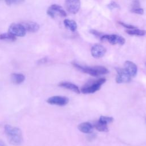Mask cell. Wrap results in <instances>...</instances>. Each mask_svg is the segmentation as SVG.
<instances>
[{"label": "cell", "mask_w": 146, "mask_h": 146, "mask_svg": "<svg viewBox=\"0 0 146 146\" xmlns=\"http://www.w3.org/2000/svg\"><path fill=\"white\" fill-rule=\"evenodd\" d=\"M5 133L10 144L14 145H20L23 140L21 129L16 127L6 124L5 126Z\"/></svg>", "instance_id": "cell-1"}, {"label": "cell", "mask_w": 146, "mask_h": 146, "mask_svg": "<svg viewBox=\"0 0 146 146\" xmlns=\"http://www.w3.org/2000/svg\"><path fill=\"white\" fill-rule=\"evenodd\" d=\"M72 64L75 67H76L77 69L79 70L82 72L89 74L93 76H99L102 75L106 74L109 72L107 68L101 66L88 67L86 66H82L75 62H72Z\"/></svg>", "instance_id": "cell-2"}, {"label": "cell", "mask_w": 146, "mask_h": 146, "mask_svg": "<svg viewBox=\"0 0 146 146\" xmlns=\"http://www.w3.org/2000/svg\"><path fill=\"white\" fill-rule=\"evenodd\" d=\"M106 79L100 78L95 80H91L84 84L81 88L80 92L83 94H92L99 90L103 85L106 82Z\"/></svg>", "instance_id": "cell-3"}, {"label": "cell", "mask_w": 146, "mask_h": 146, "mask_svg": "<svg viewBox=\"0 0 146 146\" xmlns=\"http://www.w3.org/2000/svg\"><path fill=\"white\" fill-rule=\"evenodd\" d=\"M102 41H107L111 44H119L123 45L125 42V39L121 36L111 34V35H103L100 37Z\"/></svg>", "instance_id": "cell-4"}, {"label": "cell", "mask_w": 146, "mask_h": 146, "mask_svg": "<svg viewBox=\"0 0 146 146\" xmlns=\"http://www.w3.org/2000/svg\"><path fill=\"white\" fill-rule=\"evenodd\" d=\"M8 33L15 36L22 37L26 35V30L22 23H13L9 26Z\"/></svg>", "instance_id": "cell-5"}, {"label": "cell", "mask_w": 146, "mask_h": 146, "mask_svg": "<svg viewBox=\"0 0 146 146\" xmlns=\"http://www.w3.org/2000/svg\"><path fill=\"white\" fill-rule=\"evenodd\" d=\"M56 13L63 17H66L67 16L66 12L64 10L62 7L56 4H53L51 5L47 10V15L52 18L55 17V15Z\"/></svg>", "instance_id": "cell-6"}, {"label": "cell", "mask_w": 146, "mask_h": 146, "mask_svg": "<svg viewBox=\"0 0 146 146\" xmlns=\"http://www.w3.org/2000/svg\"><path fill=\"white\" fill-rule=\"evenodd\" d=\"M116 70L117 74L116 78V82L117 83H128L131 81L132 78L124 68H116Z\"/></svg>", "instance_id": "cell-7"}, {"label": "cell", "mask_w": 146, "mask_h": 146, "mask_svg": "<svg viewBox=\"0 0 146 146\" xmlns=\"http://www.w3.org/2000/svg\"><path fill=\"white\" fill-rule=\"evenodd\" d=\"M64 5L69 13L75 14L80 8V0H65Z\"/></svg>", "instance_id": "cell-8"}, {"label": "cell", "mask_w": 146, "mask_h": 146, "mask_svg": "<svg viewBox=\"0 0 146 146\" xmlns=\"http://www.w3.org/2000/svg\"><path fill=\"white\" fill-rule=\"evenodd\" d=\"M69 102V99L63 96H53L50 97L47 100V102L52 105H56L59 106H63L66 105Z\"/></svg>", "instance_id": "cell-9"}, {"label": "cell", "mask_w": 146, "mask_h": 146, "mask_svg": "<svg viewBox=\"0 0 146 146\" xmlns=\"http://www.w3.org/2000/svg\"><path fill=\"white\" fill-rule=\"evenodd\" d=\"M106 52V48L100 44H94L91 49L92 56L95 58H100L103 57Z\"/></svg>", "instance_id": "cell-10"}, {"label": "cell", "mask_w": 146, "mask_h": 146, "mask_svg": "<svg viewBox=\"0 0 146 146\" xmlns=\"http://www.w3.org/2000/svg\"><path fill=\"white\" fill-rule=\"evenodd\" d=\"M124 69L129 74L131 78L135 77L137 74V67L136 64L131 61H125L124 63Z\"/></svg>", "instance_id": "cell-11"}, {"label": "cell", "mask_w": 146, "mask_h": 146, "mask_svg": "<svg viewBox=\"0 0 146 146\" xmlns=\"http://www.w3.org/2000/svg\"><path fill=\"white\" fill-rule=\"evenodd\" d=\"M59 86L61 87L68 89L69 90H71L76 94H80V90L79 88V87L75 85L74 83L68 82H63L59 84Z\"/></svg>", "instance_id": "cell-12"}, {"label": "cell", "mask_w": 146, "mask_h": 146, "mask_svg": "<svg viewBox=\"0 0 146 146\" xmlns=\"http://www.w3.org/2000/svg\"><path fill=\"white\" fill-rule=\"evenodd\" d=\"M94 126L89 122H84L79 124L78 126V129L84 133H91L93 131Z\"/></svg>", "instance_id": "cell-13"}, {"label": "cell", "mask_w": 146, "mask_h": 146, "mask_svg": "<svg viewBox=\"0 0 146 146\" xmlns=\"http://www.w3.org/2000/svg\"><path fill=\"white\" fill-rule=\"evenodd\" d=\"M25 27L26 31L35 33L38 31L39 29V25L34 22H27L22 23Z\"/></svg>", "instance_id": "cell-14"}, {"label": "cell", "mask_w": 146, "mask_h": 146, "mask_svg": "<svg viewBox=\"0 0 146 146\" xmlns=\"http://www.w3.org/2000/svg\"><path fill=\"white\" fill-rule=\"evenodd\" d=\"M25 76L21 73H13L11 75V80L15 84L22 83L25 81Z\"/></svg>", "instance_id": "cell-15"}, {"label": "cell", "mask_w": 146, "mask_h": 146, "mask_svg": "<svg viewBox=\"0 0 146 146\" xmlns=\"http://www.w3.org/2000/svg\"><path fill=\"white\" fill-rule=\"evenodd\" d=\"M65 27L72 32H75L78 27L77 23L74 20L66 19L63 21Z\"/></svg>", "instance_id": "cell-16"}, {"label": "cell", "mask_w": 146, "mask_h": 146, "mask_svg": "<svg viewBox=\"0 0 146 146\" xmlns=\"http://www.w3.org/2000/svg\"><path fill=\"white\" fill-rule=\"evenodd\" d=\"M126 33L131 35H137V36H144L146 34V31L140 30L138 29H135L132 30H127Z\"/></svg>", "instance_id": "cell-17"}, {"label": "cell", "mask_w": 146, "mask_h": 146, "mask_svg": "<svg viewBox=\"0 0 146 146\" xmlns=\"http://www.w3.org/2000/svg\"><path fill=\"white\" fill-rule=\"evenodd\" d=\"M94 127L96 129L100 132H107L108 131L107 125L106 124L102 123L99 121H97L94 123Z\"/></svg>", "instance_id": "cell-18"}, {"label": "cell", "mask_w": 146, "mask_h": 146, "mask_svg": "<svg viewBox=\"0 0 146 146\" xmlns=\"http://www.w3.org/2000/svg\"><path fill=\"white\" fill-rule=\"evenodd\" d=\"M0 40H6L13 42L16 40V36L13 35L9 33H3L0 34Z\"/></svg>", "instance_id": "cell-19"}, {"label": "cell", "mask_w": 146, "mask_h": 146, "mask_svg": "<svg viewBox=\"0 0 146 146\" xmlns=\"http://www.w3.org/2000/svg\"><path fill=\"white\" fill-rule=\"evenodd\" d=\"M113 120V119L112 117L106 116H101L98 121L101 122L102 123L107 125L108 124L112 122Z\"/></svg>", "instance_id": "cell-20"}, {"label": "cell", "mask_w": 146, "mask_h": 146, "mask_svg": "<svg viewBox=\"0 0 146 146\" xmlns=\"http://www.w3.org/2000/svg\"><path fill=\"white\" fill-rule=\"evenodd\" d=\"M25 0H5V3L7 5H16V4H21L25 2Z\"/></svg>", "instance_id": "cell-21"}, {"label": "cell", "mask_w": 146, "mask_h": 146, "mask_svg": "<svg viewBox=\"0 0 146 146\" xmlns=\"http://www.w3.org/2000/svg\"><path fill=\"white\" fill-rule=\"evenodd\" d=\"M131 11L133 13L137 14L142 15L144 14V10L142 8H141L140 7H136V8H132L131 10Z\"/></svg>", "instance_id": "cell-22"}, {"label": "cell", "mask_w": 146, "mask_h": 146, "mask_svg": "<svg viewBox=\"0 0 146 146\" xmlns=\"http://www.w3.org/2000/svg\"><path fill=\"white\" fill-rule=\"evenodd\" d=\"M118 23L121 25L122 26H123L125 28H127L128 29V30H132V29H136V27L133 25H129V24H127L125 23H124L123 22H118Z\"/></svg>", "instance_id": "cell-23"}, {"label": "cell", "mask_w": 146, "mask_h": 146, "mask_svg": "<svg viewBox=\"0 0 146 146\" xmlns=\"http://www.w3.org/2000/svg\"><path fill=\"white\" fill-rule=\"evenodd\" d=\"M108 7L109 9H117V8H120L119 5L116 3L115 2H111L110 4L108 5Z\"/></svg>", "instance_id": "cell-24"}, {"label": "cell", "mask_w": 146, "mask_h": 146, "mask_svg": "<svg viewBox=\"0 0 146 146\" xmlns=\"http://www.w3.org/2000/svg\"><path fill=\"white\" fill-rule=\"evenodd\" d=\"M140 6V1L139 0H133L132 3V8L139 7Z\"/></svg>", "instance_id": "cell-25"}, {"label": "cell", "mask_w": 146, "mask_h": 146, "mask_svg": "<svg viewBox=\"0 0 146 146\" xmlns=\"http://www.w3.org/2000/svg\"><path fill=\"white\" fill-rule=\"evenodd\" d=\"M90 33L91 34H93L94 35L96 36H99V37H101V36H102V35H102V34H101L100 33H99V32H98V31H96L95 30H91L90 31Z\"/></svg>", "instance_id": "cell-26"}, {"label": "cell", "mask_w": 146, "mask_h": 146, "mask_svg": "<svg viewBox=\"0 0 146 146\" xmlns=\"http://www.w3.org/2000/svg\"><path fill=\"white\" fill-rule=\"evenodd\" d=\"M47 62V58H43L42 59H40L38 61V64H42L46 63Z\"/></svg>", "instance_id": "cell-27"}, {"label": "cell", "mask_w": 146, "mask_h": 146, "mask_svg": "<svg viewBox=\"0 0 146 146\" xmlns=\"http://www.w3.org/2000/svg\"><path fill=\"white\" fill-rule=\"evenodd\" d=\"M0 146H6V145L2 140H0Z\"/></svg>", "instance_id": "cell-28"}, {"label": "cell", "mask_w": 146, "mask_h": 146, "mask_svg": "<svg viewBox=\"0 0 146 146\" xmlns=\"http://www.w3.org/2000/svg\"><path fill=\"white\" fill-rule=\"evenodd\" d=\"M145 64H146V63H145Z\"/></svg>", "instance_id": "cell-29"}]
</instances>
